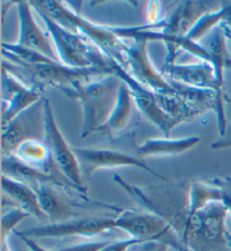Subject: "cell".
<instances>
[{"mask_svg":"<svg viewBox=\"0 0 231 251\" xmlns=\"http://www.w3.org/2000/svg\"><path fill=\"white\" fill-rule=\"evenodd\" d=\"M113 180L143 210L168 221L179 234L184 251H231V233L226 226L228 208L223 203H213L189 216L186 208L189 180L145 188L128 184L117 174Z\"/></svg>","mask_w":231,"mask_h":251,"instance_id":"obj_1","label":"cell"},{"mask_svg":"<svg viewBox=\"0 0 231 251\" xmlns=\"http://www.w3.org/2000/svg\"><path fill=\"white\" fill-rule=\"evenodd\" d=\"M31 3L34 8L43 10L64 28L84 35L108 59L127 69L128 45L111 27L90 22L82 17L79 11L69 8L67 2L59 0H37Z\"/></svg>","mask_w":231,"mask_h":251,"instance_id":"obj_2","label":"cell"},{"mask_svg":"<svg viewBox=\"0 0 231 251\" xmlns=\"http://www.w3.org/2000/svg\"><path fill=\"white\" fill-rule=\"evenodd\" d=\"M122 80L115 75H109L100 80L77 82L60 91L80 102L84 113V125L81 138L85 139L97 132L106 122L115 107Z\"/></svg>","mask_w":231,"mask_h":251,"instance_id":"obj_3","label":"cell"},{"mask_svg":"<svg viewBox=\"0 0 231 251\" xmlns=\"http://www.w3.org/2000/svg\"><path fill=\"white\" fill-rule=\"evenodd\" d=\"M2 68L20 79L26 86L41 90H44V88H48V87L61 90L77 82H89L94 78H103L113 75L112 72L102 69V68L92 67L79 69V68L64 66L59 61H53L49 63L26 64L15 60L3 59Z\"/></svg>","mask_w":231,"mask_h":251,"instance_id":"obj_4","label":"cell"},{"mask_svg":"<svg viewBox=\"0 0 231 251\" xmlns=\"http://www.w3.org/2000/svg\"><path fill=\"white\" fill-rule=\"evenodd\" d=\"M34 10L42 18L48 33L54 42L60 62L67 67L79 69L97 67L113 74V67L116 62L108 59L88 39L81 34L64 28L43 10L39 8H34Z\"/></svg>","mask_w":231,"mask_h":251,"instance_id":"obj_5","label":"cell"},{"mask_svg":"<svg viewBox=\"0 0 231 251\" xmlns=\"http://www.w3.org/2000/svg\"><path fill=\"white\" fill-rule=\"evenodd\" d=\"M114 226L141 243H161L175 251H184L179 234L170 223L154 213L123 210L115 215Z\"/></svg>","mask_w":231,"mask_h":251,"instance_id":"obj_6","label":"cell"},{"mask_svg":"<svg viewBox=\"0 0 231 251\" xmlns=\"http://www.w3.org/2000/svg\"><path fill=\"white\" fill-rule=\"evenodd\" d=\"M44 119V142L47 143L49 149H50L55 167L70 184H73L78 189H80L82 193H86L87 187L84 185V178H82L81 168L80 165H79L78 159L76 157L74 149L68 144L61 131H60L51 102L45 97Z\"/></svg>","mask_w":231,"mask_h":251,"instance_id":"obj_7","label":"cell"},{"mask_svg":"<svg viewBox=\"0 0 231 251\" xmlns=\"http://www.w3.org/2000/svg\"><path fill=\"white\" fill-rule=\"evenodd\" d=\"M115 216H85L61 223H45L42 226L29 227L24 231H15L16 237H27L32 239L41 238H66L86 237L107 233L115 229Z\"/></svg>","mask_w":231,"mask_h":251,"instance_id":"obj_8","label":"cell"},{"mask_svg":"<svg viewBox=\"0 0 231 251\" xmlns=\"http://www.w3.org/2000/svg\"><path fill=\"white\" fill-rule=\"evenodd\" d=\"M128 50L127 71L139 85L145 87L151 93L157 95H174L176 93L174 86L165 75L154 66L148 55L147 47L149 42L135 37L130 40Z\"/></svg>","mask_w":231,"mask_h":251,"instance_id":"obj_9","label":"cell"},{"mask_svg":"<svg viewBox=\"0 0 231 251\" xmlns=\"http://www.w3.org/2000/svg\"><path fill=\"white\" fill-rule=\"evenodd\" d=\"M1 155L14 154L26 140H44V97L1 127Z\"/></svg>","mask_w":231,"mask_h":251,"instance_id":"obj_10","label":"cell"},{"mask_svg":"<svg viewBox=\"0 0 231 251\" xmlns=\"http://www.w3.org/2000/svg\"><path fill=\"white\" fill-rule=\"evenodd\" d=\"M80 165L82 178L89 180L92 175L98 169L119 168V167H137L147 171L159 179L167 181L164 176L151 169L145 159L132 155L122 151L102 149V148H73Z\"/></svg>","mask_w":231,"mask_h":251,"instance_id":"obj_11","label":"cell"},{"mask_svg":"<svg viewBox=\"0 0 231 251\" xmlns=\"http://www.w3.org/2000/svg\"><path fill=\"white\" fill-rule=\"evenodd\" d=\"M43 90L26 86L2 68L1 72V127L42 100Z\"/></svg>","mask_w":231,"mask_h":251,"instance_id":"obj_12","label":"cell"},{"mask_svg":"<svg viewBox=\"0 0 231 251\" xmlns=\"http://www.w3.org/2000/svg\"><path fill=\"white\" fill-rule=\"evenodd\" d=\"M223 1H184L173 11L167 20H162L157 25H143L151 30H159L166 35L181 39L189 33L201 17L211 11L218 10Z\"/></svg>","mask_w":231,"mask_h":251,"instance_id":"obj_13","label":"cell"},{"mask_svg":"<svg viewBox=\"0 0 231 251\" xmlns=\"http://www.w3.org/2000/svg\"><path fill=\"white\" fill-rule=\"evenodd\" d=\"M160 71L168 81L180 83L191 88L211 89L218 94L213 66L207 61H201L200 63L194 64L164 63Z\"/></svg>","mask_w":231,"mask_h":251,"instance_id":"obj_14","label":"cell"},{"mask_svg":"<svg viewBox=\"0 0 231 251\" xmlns=\"http://www.w3.org/2000/svg\"><path fill=\"white\" fill-rule=\"evenodd\" d=\"M15 5L17 7L18 20H20V39L16 44L29 49V50L42 53L52 60L59 61L58 55H55L50 42L48 40V36L39 27L35 18H34V8L31 1L20 0V1H15Z\"/></svg>","mask_w":231,"mask_h":251,"instance_id":"obj_15","label":"cell"},{"mask_svg":"<svg viewBox=\"0 0 231 251\" xmlns=\"http://www.w3.org/2000/svg\"><path fill=\"white\" fill-rule=\"evenodd\" d=\"M135 108H137V105H135L133 94H132L130 87L122 81L115 107L108 121L97 132L106 135L111 140L119 138L128 130V127L133 121Z\"/></svg>","mask_w":231,"mask_h":251,"instance_id":"obj_16","label":"cell"},{"mask_svg":"<svg viewBox=\"0 0 231 251\" xmlns=\"http://www.w3.org/2000/svg\"><path fill=\"white\" fill-rule=\"evenodd\" d=\"M131 91L133 94L135 105H137L139 112L164 133L165 138H169L170 132L177 125H180L179 122L173 119L169 114L161 108L156 98V95L146 89L145 87L140 86L135 89H131Z\"/></svg>","mask_w":231,"mask_h":251,"instance_id":"obj_17","label":"cell"},{"mask_svg":"<svg viewBox=\"0 0 231 251\" xmlns=\"http://www.w3.org/2000/svg\"><path fill=\"white\" fill-rule=\"evenodd\" d=\"M227 39L225 30L220 26L215 28L207 37L206 45H203L206 49L210 55V62L212 63L217 79L218 95L223 100H227L225 94V70L231 69V54L227 45Z\"/></svg>","mask_w":231,"mask_h":251,"instance_id":"obj_18","label":"cell"},{"mask_svg":"<svg viewBox=\"0 0 231 251\" xmlns=\"http://www.w3.org/2000/svg\"><path fill=\"white\" fill-rule=\"evenodd\" d=\"M1 182L2 191L14 204V207L21 208L39 221L43 223L47 221L48 223V220L40 206L39 196L35 189L24 182L17 181L6 176H2Z\"/></svg>","mask_w":231,"mask_h":251,"instance_id":"obj_19","label":"cell"},{"mask_svg":"<svg viewBox=\"0 0 231 251\" xmlns=\"http://www.w3.org/2000/svg\"><path fill=\"white\" fill-rule=\"evenodd\" d=\"M200 142L198 136H187L183 139H149L137 147V155L145 159L149 157L179 155L191 150Z\"/></svg>","mask_w":231,"mask_h":251,"instance_id":"obj_20","label":"cell"},{"mask_svg":"<svg viewBox=\"0 0 231 251\" xmlns=\"http://www.w3.org/2000/svg\"><path fill=\"white\" fill-rule=\"evenodd\" d=\"M11 155L32 168L47 173L59 171L53 162L50 149L44 140H26L17 147Z\"/></svg>","mask_w":231,"mask_h":251,"instance_id":"obj_21","label":"cell"},{"mask_svg":"<svg viewBox=\"0 0 231 251\" xmlns=\"http://www.w3.org/2000/svg\"><path fill=\"white\" fill-rule=\"evenodd\" d=\"M213 203H222V193L210 179L188 182L186 208L189 216L195 215Z\"/></svg>","mask_w":231,"mask_h":251,"instance_id":"obj_22","label":"cell"},{"mask_svg":"<svg viewBox=\"0 0 231 251\" xmlns=\"http://www.w3.org/2000/svg\"><path fill=\"white\" fill-rule=\"evenodd\" d=\"M230 2H222V6L218 10L207 13L200 18L198 23L194 25L189 33L187 34L186 39L194 43H198L200 40H202L204 36L210 35L213 30L221 25V23L225 18L227 11L229 9Z\"/></svg>","mask_w":231,"mask_h":251,"instance_id":"obj_23","label":"cell"},{"mask_svg":"<svg viewBox=\"0 0 231 251\" xmlns=\"http://www.w3.org/2000/svg\"><path fill=\"white\" fill-rule=\"evenodd\" d=\"M29 216L28 213L18 207H13L8 213H5L1 220V240H9V235L15 231L17 224Z\"/></svg>","mask_w":231,"mask_h":251,"instance_id":"obj_24","label":"cell"},{"mask_svg":"<svg viewBox=\"0 0 231 251\" xmlns=\"http://www.w3.org/2000/svg\"><path fill=\"white\" fill-rule=\"evenodd\" d=\"M211 182L219 187L222 193V203L228 208L229 216L231 218V176L211 178Z\"/></svg>","mask_w":231,"mask_h":251,"instance_id":"obj_25","label":"cell"},{"mask_svg":"<svg viewBox=\"0 0 231 251\" xmlns=\"http://www.w3.org/2000/svg\"><path fill=\"white\" fill-rule=\"evenodd\" d=\"M161 2L160 1H149L148 2L147 11H146V18H147V25L153 26L157 25L160 23L161 20Z\"/></svg>","mask_w":231,"mask_h":251,"instance_id":"obj_26","label":"cell"},{"mask_svg":"<svg viewBox=\"0 0 231 251\" xmlns=\"http://www.w3.org/2000/svg\"><path fill=\"white\" fill-rule=\"evenodd\" d=\"M109 241H93V242H82L78 245L62 247L55 251H101Z\"/></svg>","mask_w":231,"mask_h":251,"instance_id":"obj_27","label":"cell"},{"mask_svg":"<svg viewBox=\"0 0 231 251\" xmlns=\"http://www.w3.org/2000/svg\"><path fill=\"white\" fill-rule=\"evenodd\" d=\"M141 245V242L133 238L126 239L120 241H109L101 251H128L132 247Z\"/></svg>","mask_w":231,"mask_h":251,"instance_id":"obj_28","label":"cell"},{"mask_svg":"<svg viewBox=\"0 0 231 251\" xmlns=\"http://www.w3.org/2000/svg\"><path fill=\"white\" fill-rule=\"evenodd\" d=\"M211 148L214 150L229 149V148H231V123L228 124L225 133L221 136H219L218 140L212 142Z\"/></svg>","mask_w":231,"mask_h":251,"instance_id":"obj_29","label":"cell"},{"mask_svg":"<svg viewBox=\"0 0 231 251\" xmlns=\"http://www.w3.org/2000/svg\"><path fill=\"white\" fill-rule=\"evenodd\" d=\"M18 238H20L28 248V250H18V251H51L43 248L42 246H40L39 243H37L36 239H32L27 237H18Z\"/></svg>","mask_w":231,"mask_h":251,"instance_id":"obj_30","label":"cell"},{"mask_svg":"<svg viewBox=\"0 0 231 251\" xmlns=\"http://www.w3.org/2000/svg\"><path fill=\"white\" fill-rule=\"evenodd\" d=\"M141 251H168V247L161 245V243L149 242L145 243V247H143Z\"/></svg>","mask_w":231,"mask_h":251,"instance_id":"obj_31","label":"cell"},{"mask_svg":"<svg viewBox=\"0 0 231 251\" xmlns=\"http://www.w3.org/2000/svg\"><path fill=\"white\" fill-rule=\"evenodd\" d=\"M1 251H11L8 240H1Z\"/></svg>","mask_w":231,"mask_h":251,"instance_id":"obj_32","label":"cell"},{"mask_svg":"<svg viewBox=\"0 0 231 251\" xmlns=\"http://www.w3.org/2000/svg\"><path fill=\"white\" fill-rule=\"evenodd\" d=\"M226 36H227V39H228V41L231 42V34H227L226 33Z\"/></svg>","mask_w":231,"mask_h":251,"instance_id":"obj_33","label":"cell"}]
</instances>
